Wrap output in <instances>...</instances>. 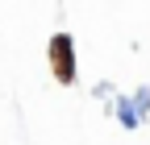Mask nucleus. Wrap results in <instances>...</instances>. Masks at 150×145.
I'll list each match as a JSON object with an SVG mask.
<instances>
[{"label": "nucleus", "instance_id": "nucleus-1", "mask_svg": "<svg viewBox=\"0 0 150 145\" xmlns=\"http://www.w3.org/2000/svg\"><path fill=\"white\" fill-rule=\"evenodd\" d=\"M50 58H54V79H59V83H71L75 79V46H71L67 33H54Z\"/></svg>", "mask_w": 150, "mask_h": 145}]
</instances>
